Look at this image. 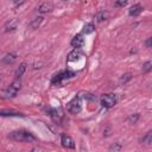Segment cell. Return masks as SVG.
I'll list each match as a JSON object with an SVG mask.
<instances>
[{"instance_id": "1", "label": "cell", "mask_w": 152, "mask_h": 152, "mask_svg": "<svg viewBox=\"0 0 152 152\" xmlns=\"http://www.w3.org/2000/svg\"><path fill=\"white\" fill-rule=\"evenodd\" d=\"M8 138L11 140L14 141H19V142H31V141H36L37 137L25 129H18V131H13L8 134Z\"/></svg>"}, {"instance_id": "2", "label": "cell", "mask_w": 152, "mask_h": 152, "mask_svg": "<svg viewBox=\"0 0 152 152\" xmlns=\"http://www.w3.org/2000/svg\"><path fill=\"white\" fill-rule=\"evenodd\" d=\"M74 76H75V72H72V71H70V70L61 71V72H58L57 75H55V76L52 77L51 84H52V86H61V84H63L66 80H69V78H71V77H74Z\"/></svg>"}, {"instance_id": "3", "label": "cell", "mask_w": 152, "mask_h": 152, "mask_svg": "<svg viewBox=\"0 0 152 152\" xmlns=\"http://www.w3.org/2000/svg\"><path fill=\"white\" fill-rule=\"evenodd\" d=\"M20 87H21V81H20V78H15V80L6 88V90H5V97H7V99H8V97H14V96L18 94Z\"/></svg>"}, {"instance_id": "4", "label": "cell", "mask_w": 152, "mask_h": 152, "mask_svg": "<svg viewBox=\"0 0 152 152\" xmlns=\"http://www.w3.org/2000/svg\"><path fill=\"white\" fill-rule=\"evenodd\" d=\"M116 102H118V97L115 94H106L102 95L101 97V104L104 108H112L116 104Z\"/></svg>"}, {"instance_id": "5", "label": "cell", "mask_w": 152, "mask_h": 152, "mask_svg": "<svg viewBox=\"0 0 152 152\" xmlns=\"http://www.w3.org/2000/svg\"><path fill=\"white\" fill-rule=\"evenodd\" d=\"M82 109V103H81V99L80 96L72 99L69 103H68V112L70 114H78Z\"/></svg>"}, {"instance_id": "6", "label": "cell", "mask_w": 152, "mask_h": 152, "mask_svg": "<svg viewBox=\"0 0 152 152\" xmlns=\"http://www.w3.org/2000/svg\"><path fill=\"white\" fill-rule=\"evenodd\" d=\"M46 113L56 121V122H61L64 118V114L62 112V109H56V108H46Z\"/></svg>"}, {"instance_id": "7", "label": "cell", "mask_w": 152, "mask_h": 152, "mask_svg": "<svg viewBox=\"0 0 152 152\" xmlns=\"http://www.w3.org/2000/svg\"><path fill=\"white\" fill-rule=\"evenodd\" d=\"M61 142L65 148H75V141L74 139L68 135V134H63L61 138Z\"/></svg>"}, {"instance_id": "8", "label": "cell", "mask_w": 152, "mask_h": 152, "mask_svg": "<svg viewBox=\"0 0 152 152\" xmlns=\"http://www.w3.org/2000/svg\"><path fill=\"white\" fill-rule=\"evenodd\" d=\"M70 44H71V46H74L75 49H80V48L83 46V44H84V38H83V36H82V34H76V36L71 39Z\"/></svg>"}, {"instance_id": "9", "label": "cell", "mask_w": 152, "mask_h": 152, "mask_svg": "<svg viewBox=\"0 0 152 152\" xmlns=\"http://www.w3.org/2000/svg\"><path fill=\"white\" fill-rule=\"evenodd\" d=\"M52 10H53V4L50 1L42 2L38 7V12H40V13H48V12H51Z\"/></svg>"}, {"instance_id": "10", "label": "cell", "mask_w": 152, "mask_h": 152, "mask_svg": "<svg viewBox=\"0 0 152 152\" xmlns=\"http://www.w3.org/2000/svg\"><path fill=\"white\" fill-rule=\"evenodd\" d=\"M83 56V52L80 49H74L69 55H68V62H72V61H77Z\"/></svg>"}, {"instance_id": "11", "label": "cell", "mask_w": 152, "mask_h": 152, "mask_svg": "<svg viewBox=\"0 0 152 152\" xmlns=\"http://www.w3.org/2000/svg\"><path fill=\"white\" fill-rule=\"evenodd\" d=\"M141 12H142V6H141L140 4H134V5L129 8L128 14L132 15V17H137V15H139Z\"/></svg>"}, {"instance_id": "12", "label": "cell", "mask_w": 152, "mask_h": 152, "mask_svg": "<svg viewBox=\"0 0 152 152\" xmlns=\"http://www.w3.org/2000/svg\"><path fill=\"white\" fill-rule=\"evenodd\" d=\"M108 12L107 11H103V10H101V11H99L95 15H94V19H95V21L96 23H102V21H104L107 18H108Z\"/></svg>"}, {"instance_id": "13", "label": "cell", "mask_w": 152, "mask_h": 152, "mask_svg": "<svg viewBox=\"0 0 152 152\" xmlns=\"http://www.w3.org/2000/svg\"><path fill=\"white\" fill-rule=\"evenodd\" d=\"M0 116H24V114H21L20 112H15V110L4 109V110H0Z\"/></svg>"}, {"instance_id": "14", "label": "cell", "mask_w": 152, "mask_h": 152, "mask_svg": "<svg viewBox=\"0 0 152 152\" xmlns=\"http://www.w3.org/2000/svg\"><path fill=\"white\" fill-rule=\"evenodd\" d=\"M15 59H17V55L14 52H10V53H6L5 55V57L2 58V62L5 64H12Z\"/></svg>"}, {"instance_id": "15", "label": "cell", "mask_w": 152, "mask_h": 152, "mask_svg": "<svg viewBox=\"0 0 152 152\" xmlns=\"http://www.w3.org/2000/svg\"><path fill=\"white\" fill-rule=\"evenodd\" d=\"M15 28H17V20H14V19L7 21L6 25H5V31H6V32H8V31H14Z\"/></svg>"}, {"instance_id": "16", "label": "cell", "mask_w": 152, "mask_h": 152, "mask_svg": "<svg viewBox=\"0 0 152 152\" xmlns=\"http://www.w3.org/2000/svg\"><path fill=\"white\" fill-rule=\"evenodd\" d=\"M140 141H141L142 144L151 145V142H152V132H151V131H148L147 133H145V135L140 139Z\"/></svg>"}, {"instance_id": "17", "label": "cell", "mask_w": 152, "mask_h": 152, "mask_svg": "<svg viewBox=\"0 0 152 152\" xmlns=\"http://www.w3.org/2000/svg\"><path fill=\"white\" fill-rule=\"evenodd\" d=\"M121 150H122V145L119 142V141H115V142H113L110 146H109V152H121Z\"/></svg>"}, {"instance_id": "18", "label": "cell", "mask_w": 152, "mask_h": 152, "mask_svg": "<svg viewBox=\"0 0 152 152\" xmlns=\"http://www.w3.org/2000/svg\"><path fill=\"white\" fill-rule=\"evenodd\" d=\"M43 17H37V18H34L31 23H30V26L32 27V28H38L39 26H40V24L43 23Z\"/></svg>"}, {"instance_id": "19", "label": "cell", "mask_w": 152, "mask_h": 152, "mask_svg": "<svg viewBox=\"0 0 152 152\" xmlns=\"http://www.w3.org/2000/svg\"><path fill=\"white\" fill-rule=\"evenodd\" d=\"M25 70H26V63H21L19 65V68L15 70V77L17 78H20V76H23V74L25 72Z\"/></svg>"}, {"instance_id": "20", "label": "cell", "mask_w": 152, "mask_h": 152, "mask_svg": "<svg viewBox=\"0 0 152 152\" xmlns=\"http://www.w3.org/2000/svg\"><path fill=\"white\" fill-rule=\"evenodd\" d=\"M94 31H95V25H94L93 23H89V24L84 25V27H83V33H86V34L91 33V32H94Z\"/></svg>"}, {"instance_id": "21", "label": "cell", "mask_w": 152, "mask_h": 152, "mask_svg": "<svg viewBox=\"0 0 152 152\" xmlns=\"http://www.w3.org/2000/svg\"><path fill=\"white\" fill-rule=\"evenodd\" d=\"M131 78H132V74L126 72V74H124V75L120 77V83H121V84H126Z\"/></svg>"}, {"instance_id": "22", "label": "cell", "mask_w": 152, "mask_h": 152, "mask_svg": "<svg viewBox=\"0 0 152 152\" xmlns=\"http://www.w3.org/2000/svg\"><path fill=\"white\" fill-rule=\"evenodd\" d=\"M151 69H152V62H151V61H147V62L142 65V71H144V72H148Z\"/></svg>"}, {"instance_id": "23", "label": "cell", "mask_w": 152, "mask_h": 152, "mask_svg": "<svg viewBox=\"0 0 152 152\" xmlns=\"http://www.w3.org/2000/svg\"><path fill=\"white\" fill-rule=\"evenodd\" d=\"M138 119H139V114H133V115H129L128 116V121L131 124H135L138 121Z\"/></svg>"}, {"instance_id": "24", "label": "cell", "mask_w": 152, "mask_h": 152, "mask_svg": "<svg viewBox=\"0 0 152 152\" xmlns=\"http://www.w3.org/2000/svg\"><path fill=\"white\" fill-rule=\"evenodd\" d=\"M127 5V1H116V2H114V6L115 7H124V6H126Z\"/></svg>"}, {"instance_id": "25", "label": "cell", "mask_w": 152, "mask_h": 152, "mask_svg": "<svg viewBox=\"0 0 152 152\" xmlns=\"http://www.w3.org/2000/svg\"><path fill=\"white\" fill-rule=\"evenodd\" d=\"M31 152H44V148L43 147H33L32 150H31Z\"/></svg>"}, {"instance_id": "26", "label": "cell", "mask_w": 152, "mask_h": 152, "mask_svg": "<svg viewBox=\"0 0 152 152\" xmlns=\"http://www.w3.org/2000/svg\"><path fill=\"white\" fill-rule=\"evenodd\" d=\"M145 44H146L147 48H151V38H147V40L145 42Z\"/></svg>"}, {"instance_id": "27", "label": "cell", "mask_w": 152, "mask_h": 152, "mask_svg": "<svg viewBox=\"0 0 152 152\" xmlns=\"http://www.w3.org/2000/svg\"><path fill=\"white\" fill-rule=\"evenodd\" d=\"M0 81H1V78H0Z\"/></svg>"}]
</instances>
